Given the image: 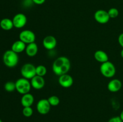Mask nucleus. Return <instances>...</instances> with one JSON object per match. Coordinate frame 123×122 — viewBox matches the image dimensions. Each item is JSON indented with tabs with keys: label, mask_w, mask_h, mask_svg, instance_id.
I'll use <instances>...</instances> for the list:
<instances>
[{
	"label": "nucleus",
	"mask_w": 123,
	"mask_h": 122,
	"mask_svg": "<svg viewBox=\"0 0 123 122\" xmlns=\"http://www.w3.org/2000/svg\"><path fill=\"white\" fill-rule=\"evenodd\" d=\"M71 68V62L66 56H60L55 60L52 65V70L57 76L67 74Z\"/></svg>",
	"instance_id": "f257e3e1"
},
{
	"label": "nucleus",
	"mask_w": 123,
	"mask_h": 122,
	"mask_svg": "<svg viewBox=\"0 0 123 122\" xmlns=\"http://www.w3.org/2000/svg\"><path fill=\"white\" fill-rule=\"evenodd\" d=\"M2 60L5 65L8 68H14L19 62L18 54L12 50H8L4 52Z\"/></svg>",
	"instance_id": "f03ea898"
},
{
	"label": "nucleus",
	"mask_w": 123,
	"mask_h": 122,
	"mask_svg": "<svg viewBox=\"0 0 123 122\" xmlns=\"http://www.w3.org/2000/svg\"><path fill=\"white\" fill-rule=\"evenodd\" d=\"M16 90L20 94H25L30 92L31 88V82L28 79L25 78H20L16 80Z\"/></svg>",
	"instance_id": "7ed1b4c3"
},
{
	"label": "nucleus",
	"mask_w": 123,
	"mask_h": 122,
	"mask_svg": "<svg viewBox=\"0 0 123 122\" xmlns=\"http://www.w3.org/2000/svg\"><path fill=\"white\" fill-rule=\"evenodd\" d=\"M100 71L102 75L106 78H112L116 74V68L114 63L110 61L102 63Z\"/></svg>",
	"instance_id": "20e7f679"
},
{
	"label": "nucleus",
	"mask_w": 123,
	"mask_h": 122,
	"mask_svg": "<svg viewBox=\"0 0 123 122\" xmlns=\"http://www.w3.org/2000/svg\"><path fill=\"white\" fill-rule=\"evenodd\" d=\"M20 74L23 78L31 80L36 75V67L32 63H25L22 67Z\"/></svg>",
	"instance_id": "39448f33"
},
{
	"label": "nucleus",
	"mask_w": 123,
	"mask_h": 122,
	"mask_svg": "<svg viewBox=\"0 0 123 122\" xmlns=\"http://www.w3.org/2000/svg\"><path fill=\"white\" fill-rule=\"evenodd\" d=\"M19 39L26 44L34 43L36 40V35L33 31L31 30L25 29L21 31L19 33Z\"/></svg>",
	"instance_id": "423d86ee"
},
{
	"label": "nucleus",
	"mask_w": 123,
	"mask_h": 122,
	"mask_svg": "<svg viewBox=\"0 0 123 122\" xmlns=\"http://www.w3.org/2000/svg\"><path fill=\"white\" fill-rule=\"evenodd\" d=\"M51 105L49 104L48 99H42L37 102L36 108L39 114L46 115L50 111Z\"/></svg>",
	"instance_id": "0eeeda50"
},
{
	"label": "nucleus",
	"mask_w": 123,
	"mask_h": 122,
	"mask_svg": "<svg viewBox=\"0 0 123 122\" xmlns=\"http://www.w3.org/2000/svg\"><path fill=\"white\" fill-rule=\"evenodd\" d=\"M96 21L100 24H106L110 20V17L107 11L104 10H98L96 11L94 15Z\"/></svg>",
	"instance_id": "6e6552de"
},
{
	"label": "nucleus",
	"mask_w": 123,
	"mask_h": 122,
	"mask_svg": "<svg viewBox=\"0 0 123 122\" xmlns=\"http://www.w3.org/2000/svg\"><path fill=\"white\" fill-rule=\"evenodd\" d=\"M14 27L17 29H20L24 28L27 23L26 16L23 13H18L13 17V19Z\"/></svg>",
	"instance_id": "1a4fd4ad"
},
{
	"label": "nucleus",
	"mask_w": 123,
	"mask_h": 122,
	"mask_svg": "<svg viewBox=\"0 0 123 122\" xmlns=\"http://www.w3.org/2000/svg\"><path fill=\"white\" fill-rule=\"evenodd\" d=\"M43 45L46 50H52L56 47L57 45V40L54 36L48 35L43 39Z\"/></svg>",
	"instance_id": "9d476101"
},
{
	"label": "nucleus",
	"mask_w": 123,
	"mask_h": 122,
	"mask_svg": "<svg viewBox=\"0 0 123 122\" xmlns=\"http://www.w3.org/2000/svg\"><path fill=\"white\" fill-rule=\"evenodd\" d=\"M58 83L61 87L64 88H69L73 85V78L68 74H64L59 77Z\"/></svg>",
	"instance_id": "9b49d317"
},
{
	"label": "nucleus",
	"mask_w": 123,
	"mask_h": 122,
	"mask_svg": "<svg viewBox=\"0 0 123 122\" xmlns=\"http://www.w3.org/2000/svg\"><path fill=\"white\" fill-rule=\"evenodd\" d=\"M30 82H31V87L36 90L42 89L45 85V81L43 77L38 76L37 75L31 79Z\"/></svg>",
	"instance_id": "f8f14e48"
},
{
	"label": "nucleus",
	"mask_w": 123,
	"mask_h": 122,
	"mask_svg": "<svg viewBox=\"0 0 123 122\" xmlns=\"http://www.w3.org/2000/svg\"><path fill=\"white\" fill-rule=\"evenodd\" d=\"M122 87V83L119 79L115 78L111 80L108 84V89L109 92L115 93L121 90Z\"/></svg>",
	"instance_id": "ddd939ff"
},
{
	"label": "nucleus",
	"mask_w": 123,
	"mask_h": 122,
	"mask_svg": "<svg viewBox=\"0 0 123 122\" xmlns=\"http://www.w3.org/2000/svg\"><path fill=\"white\" fill-rule=\"evenodd\" d=\"M34 98L33 95L30 93L23 94L21 98V100H20L21 105L24 107L31 106L34 104Z\"/></svg>",
	"instance_id": "4468645a"
},
{
	"label": "nucleus",
	"mask_w": 123,
	"mask_h": 122,
	"mask_svg": "<svg viewBox=\"0 0 123 122\" xmlns=\"http://www.w3.org/2000/svg\"><path fill=\"white\" fill-rule=\"evenodd\" d=\"M26 47V44L19 39V40L16 41L13 43L11 50H12L13 51L18 54L20 53L23 52L24 50H25Z\"/></svg>",
	"instance_id": "2eb2a0df"
},
{
	"label": "nucleus",
	"mask_w": 123,
	"mask_h": 122,
	"mask_svg": "<svg viewBox=\"0 0 123 122\" xmlns=\"http://www.w3.org/2000/svg\"><path fill=\"white\" fill-rule=\"evenodd\" d=\"M38 45L36 43H32L26 45L25 52L29 57H34L38 53Z\"/></svg>",
	"instance_id": "dca6fc26"
},
{
	"label": "nucleus",
	"mask_w": 123,
	"mask_h": 122,
	"mask_svg": "<svg viewBox=\"0 0 123 122\" xmlns=\"http://www.w3.org/2000/svg\"><path fill=\"white\" fill-rule=\"evenodd\" d=\"M94 58L97 62H100L101 63H105L106 62L109 61V57L108 55H107L105 51H103V50H97L96 52L94 53Z\"/></svg>",
	"instance_id": "f3484780"
},
{
	"label": "nucleus",
	"mask_w": 123,
	"mask_h": 122,
	"mask_svg": "<svg viewBox=\"0 0 123 122\" xmlns=\"http://www.w3.org/2000/svg\"><path fill=\"white\" fill-rule=\"evenodd\" d=\"M0 27L4 31H10L14 27L13 21L9 18H4L0 21Z\"/></svg>",
	"instance_id": "a211bd4d"
},
{
	"label": "nucleus",
	"mask_w": 123,
	"mask_h": 122,
	"mask_svg": "<svg viewBox=\"0 0 123 122\" xmlns=\"http://www.w3.org/2000/svg\"><path fill=\"white\" fill-rule=\"evenodd\" d=\"M47 73V69L45 66L40 65L36 67V75L38 76L44 77Z\"/></svg>",
	"instance_id": "6ab92c4d"
},
{
	"label": "nucleus",
	"mask_w": 123,
	"mask_h": 122,
	"mask_svg": "<svg viewBox=\"0 0 123 122\" xmlns=\"http://www.w3.org/2000/svg\"><path fill=\"white\" fill-rule=\"evenodd\" d=\"M5 90L8 92H12L16 90V84L13 81H7L4 84Z\"/></svg>",
	"instance_id": "aec40b11"
},
{
	"label": "nucleus",
	"mask_w": 123,
	"mask_h": 122,
	"mask_svg": "<svg viewBox=\"0 0 123 122\" xmlns=\"http://www.w3.org/2000/svg\"><path fill=\"white\" fill-rule=\"evenodd\" d=\"M48 101H49V104L51 106H56L57 105H59L60 102V98H58V96L55 95L51 96L49 97V98L48 99Z\"/></svg>",
	"instance_id": "412c9836"
},
{
	"label": "nucleus",
	"mask_w": 123,
	"mask_h": 122,
	"mask_svg": "<svg viewBox=\"0 0 123 122\" xmlns=\"http://www.w3.org/2000/svg\"><path fill=\"white\" fill-rule=\"evenodd\" d=\"M108 14H109V17L111 19H115V18L117 17L119 15V11L117 8H110L109 10L108 11Z\"/></svg>",
	"instance_id": "4be33fe9"
},
{
	"label": "nucleus",
	"mask_w": 123,
	"mask_h": 122,
	"mask_svg": "<svg viewBox=\"0 0 123 122\" xmlns=\"http://www.w3.org/2000/svg\"><path fill=\"white\" fill-rule=\"evenodd\" d=\"M22 114L25 117H30L33 114V110L31 106L24 107L22 110Z\"/></svg>",
	"instance_id": "5701e85b"
},
{
	"label": "nucleus",
	"mask_w": 123,
	"mask_h": 122,
	"mask_svg": "<svg viewBox=\"0 0 123 122\" xmlns=\"http://www.w3.org/2000/svg\"><path fill=\"white\" fill-rule=\"evenodd\" d=\"M108 122H123L120 116H115L111 118Z\"/></svg>",
	"instance_id": "b1692460"
},
{
	"label": "nucleus",
	"mask_w": 123,
	"mask_h": 122,
	"mask_svg": "<svg viewBox=\"0 0 123 122\" xmlns=\"http://www.w3.org/2000/svg\"><path fill=\"white\" fill-rule=\"evenodd\" d=\"M118 41L119 44L122 47L123 49V32L119 35L118 38Z\"/></svg>",
	"instance_id": "393cba45"
},
{
	"label": "nucleus",
	"mask_w": 123,
	"mask_h": 122,
	"mask_svg": "<svg viewBox=\"0 0 123 122\" xmlns=\"http://www.w3.org/2000/svg\"><path fill=\"white\" fill-rule=\"evenodd\" d=\"M32 1L36 5H42L45 2L46 0H32Z\"/></svg>",
	"instance_id": "a878e982"
},
{
	"label": "nucleus",
	"mask_w": 123,
	"mask_h": 122,
	"mask_svg": "<svg viewBox=\"0 0 123 122\" xmlns=\"http://www.w3.org/2000/svg\"><path fill=\"white\" fill-rule=\"evenodd\" d=\"M120 118H121V119L122 120V121L123 122V110L122 111H121V113H120Z\"/></svg>",
	"instance_id": "bb28decb"
},
{
	"label": "nucleus",
	"mask_w": 123,
	"mask_h": 122,
	"mask_svg": "<svg viewBox=\"0 0 123 122\" xmlns=\"http://www.w3.org/2000/svg\"><path fill=\"white\" fill-rule=\"evenodd\" d=\"M120 55H121V56L122 58H123V49L121 50V53H120Z\"/></svg>",
	"instance_id": "cd10ccee"
},
{
	"label": "nucleus",
	"mask_w": 123,
	"mask_h": 122,
	"mask_svg": "<svg viewBox=\"0 0 123 122\" xmlns=\"http://www.w3.org/2000/svg\"><path fill=\"white\" fill-rule=\"evenodd\" d=\"M0 122H2V120H1V119H0Z\"/></svg>",
	"instance_id": "c85d7f7f"
}]
</instances>
